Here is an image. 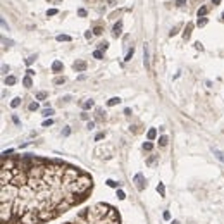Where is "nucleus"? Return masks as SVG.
Wrapping results in <instances>:
<instances>
[{
    "instance_id": "16",
    "label": "nucleus",
    "mask_w": 224,
    "mask_h": 224,
    "mask_svg": "<svg viewBox=\"0 0 224 224\" xmlns=\"http://www.w3.org/2000/svg\"><path fill=\"white\" fill-rule=\"evenodd\" d=\"M159 145H160V146H166L167 145V136H166V135H162V136L159 138Z\"/></svg>"
},
{
    "instance_id": "14",
    "label": "nucleus",
    "mask_w": 224,
    "mask_h": 224,
    "mask_svg": "<svg viewBox=\"0 0 224 224\" xmlns=\"http://www.w3.org/2000/svg\"><path fill=\"white\" fill-rule=\"evenodd\" d=\"M57 41H71V36H69V35H59Z\"/></svg>"
},
{
    "instance_id": "44",
    "label": "nucleus",
    "mask_w": 224,
    "mask_h": 224,
    "mask_svg": "<svg viewBox=\"0 0 224 224\" xmlns=\"http://www.w3.org/2000/svg\"><path fill=\"white\" fill-rule=\"evenodd\" d=\"M212 4H215V5H219V4H221V0H212Z\"/></svg>"
},
{
    "instance_id": "4",
    "label": "nucleus",
    "mask_w": 224,
    "mask_h": 224,
    "mask_svg": "<svg viewBox=\"0 0 224 224\" xmlns=\"http://www.w3.org/2000/svg\"><path fill=\"white\" fill-rule=\"evenodd\" d=\"M72 67L76 69V71H78V72H83V71H86V62H83V60H76V62H74V64H72Z\"/></svg>"
},
{
    "instance_id": "10",
    "label": "nucleus",
    "mask_w": 224,
    "mask_h": 224,
    "mask_svg": "<svg viewBox=\"0 0 224 224\" xmlns=\"http://www.w3.org/2000/svg\"><path fill=\"white\" fill-rule=\"evenodd\" d=\"M146 138H148V140H155V138H157V129H154V128H152V129H148Z\"/></svg>"
},
{
    "instance_id": "3",
    "label": "nucleus",
    "mask_w": 224,
    "mask_h": 224,
    "mask_svg": "<svg viewBox=\"0 0 224 224\" xmlns=\"http://www.w3.org/2000/svg\"><path fill=\"white\" fill-rule=\"evenodd\" d=\"M133 183L136 185V188L140 190V191H143V190H145V179H143V174H140V172H138V174L133 178Z\"/></svg>"
},
{
    "instance_id": "32",
    "label": "nucleus",
    "mask_w": 224,
    "mask_h": 224,
    "mask_svg": "<svg viewBox=\"0 0 224 224\" xmlns=\"http://www.w3.org/2000/svg\"><path fill=\"white\" fill-rule=\"evenodd\" d=\"M64 81H66V78H55V81H54V83H55V85H62Z\"/></svg>"
},
{
    "instance_id": "9",
    "label": "nucleus",
    "mask_w": 224,
    "mask_h": 224,
    "mask_svg": "<svg viewBox=\"0 0 224 224\" xmlns=\"http://www.w3.org/2000/svg\"><path fill=\"white\" fill-rule=\"evenodd\" d=\"M119 102H121V98H119V97H112V98L107 102V105H109V107H114V105H117Z\"/></svg>"
},
{
    "instance_id": "11",
    "label": "nucleus",
    "mask_w": 224,
    "mask_h": 224,
    "mask_svg": "<svg viewBox=\"0 0 224 224\" xmlns=\"http://www.w3.org/2000/svg\"><path fill=\"white\" fill-rule=\"evenodd\" d=\"M22 85H24L26 88L31 86V85H33V81H31V76H24V78H22Z\"/></svg>"
},
{
    "instance_id": "12",
    "label": "nucleus",
    "mask_w": 224,
    "mask_h": 224,
    "mask_svg": "<svg viewBox=\"0 0 224 224\" xmlns=\"http://www.w3.org/2000/svg\"><path fill=\"white\" fill-rule=\"evenodd\" d=\"M19 105H21V98H19V97H16L14 100H12V102H10V107H12V109L19 107Z\"/></svg>"
},
{
    "instance_id": "22",
    "label": "nucleus",
    "mask_w": 224,
    "mask_h": 224,
    "mask_svg": "<svg viewBox=\"0 0 224 224\" xmlns=\"http://www.w3.org/2000/svg\"><path fill=\"white\" fill-rule=\"evenodd\" d=\"M205 14H207V7H200L198 9V17H204Z\"/></svg>"
},
{
    "instance_id": "35",
    "label": "nucleus",
    "mask_w": 224,
    "mask_h": 224,
    "mask_svg": "<svg viewBox=\"0 0 224 224\" xmlns=\"http://www.w3.org/2000/svg\"><path fill=\"white\" fill-rule=\"evenodd\" d=\"M52 124H54V121H52V119H47V121L43 122V126H52Z\"/></svg>"
},
{
    "instance_id": "5",
    "label": "nucleus",
    "mask_w": 224,
    "mask_h": 224,
    "mask_svg": "<svg viewBox=\"0 0 224 224\" xmlns=\"http://www.w3.org/2000/svg\"><path fill=\"white\" fill-rule=\"evenodd\" d=\"M62 69H64V64H62L60 60H55V62L52 64V71H54V72H60Z\"/></svg>"
},
{
    "instance_id": "18",
    "label": "nucleus",
    "mask_w": 224,
    "mask_h": 224,
    "mask_svg": "<svg viewBox=\"0 0 224 224\" xmlns=\"http://www.w3.org/2000/svg\"><path fill=\"white\" fill-rule=\"evenodd\" d=\"M91 107H93V100H86V102L83 104V109H85V110H88V109H91Z\"/></svg>"
},
{
    "instance_id": "26",
    "label": "nucleus",
    "mask_w": 224,
    "mask_h": 224,
    "mask_svg": "<svg viewBox=\"0 0 224 224\" xmlns=\"http://www.w3.org/2000/svg\"><path fill=\"white\" fill-rule=\"evenodd\" d=\"M133 52H135L133 48H129V50H128V54H126V59H124L126 62H128V60H131V57H133Z\"/></svg>"
},
{
    "instance_id": "24",
    "label": "nucleus",
    "mask_w": 224,
    "mask_h": 224,
    "mask_svg": "<svg viewBox=\"0 0 224 224\" xmlns=\"http://www.w3.org/2000/svg\"><path fill=\"white\" fill-rule=\"evenodd\" d=\"M57 14H59L57 9H48V10H47V16H48V17H50V16H57Z\"/></svg>"
},
{
    "instance_id": "8",
    "label": "nucleus",
    "mask_w": 224,
    "mask_h": 224,
    "mask_svg": "<svg viewBox=\"0 0 224 224\" xmlns=\"http://www.w3.org/2000/svg\"><path fill=\"white\" fill-rule=\"evenodd\" d=\"M191 29H193V24H191V22H188V24H186V28H185V38H190Z\"/></svg>"
},
{
    "instance_id": "27",
    "label": "nucleus",
    "mask_w": 224,
    "mask_h": 224,
    "mask_svg": "<svg viewBox=\"0 0 224 224\" xmlns=\"http://www.w3.org/2000/svg\"><path fill=\"white\" fill-rule=\"evenodd\" d=\"M35 60H36V55H31L29 59H26V64H28V66H31V64H33Z\"/></svg>"
},
{
    "instance_id": "40",
    "label": "nucleus",
    "mask_w": 224,
    "mask_h": 224,
    "mask_svg": "<svg viewBox=\"0 0 224 224\" xmlns=\"http://www.w3.org/2000/svg\"><path fill=\"white\" fill-rule=\"evenodd\" d=\"M26 72H28V76H35V71H33V69H28Z\"/></svg>"
},
{
    "instance_id": "1",
    "label": "nucleus",
    "mask_w": 224,
    "mask_h": 224,
    "mask_svg": "<svg viewBox=\"0 0 224 224\" xmlns=\"http://www.w3.org/2000/svg\"><path fill=\"white\" fill-rule=\"evenodd\" d=\"M93 178L62 160L31 154L2 157L0 222L47 224L86 202Z\"/></svg>"
},
{
    "instance_id": "13",
    "label": "nucleus",
    "mask_w": 224,
    "mask_h": 224,
    "mask_svg": "<svg viewBox=\"0 0 224 224\" xmlns=\"http://www.w3.org/2000/svg\"><path fill=\"white\" fill-rule=\"evenodd\" d=\"M5 85H7V86H12V85H16V78H14V76H7V78H5Z\"/></svg>"
},
{
    "instance_id": "33",
    "label": "nucleus",
    "mask_w": 224,
    "mask_h": 224,
    "mask_svg": "<svg viewBox=\"0 0 224 224\" xmlns=\"http://www.w3.org/2000/svg\"><path fill=\"white\" fill-rule=\"evenodd\" d=\"M78 16H79V17H85V16H86V10H85V9H79L78 10Z\"/></svg>"
},
{
    "instance_id": "43",
    "label": "nucleus",
    "mask_w": 224,
    "mask_h": 224,
    "mask_svg": "<svg viewBox=\"0 0 224 224\" xmlns=\"http://www.w3.org/2000/svg\"><path fill=\"white\" fill-rule=\"evenodd\" d=\"M109 5H112V7H114V5H116V0H109Z\"/></svg>"
},
{
    "instance_id": "7",
    "label": "nucleus",
    "mask_w": 224,
    "mask_h": 224,
    "mask_svg": "<svg viewBox=\"0 0 224 224\" xmlns=\"http://www.w3.org/2000/svg\"><path fill=\"white\" fill-rule=\"evenodd\" d=\"M143 57H145V67L148 69L150 67V60H148V48H146V45L143 47Z\"/></svg>"
},
{
    "instance_id": "38",
    "label": "nucleus",
    "mask_w": 224,
    "mask_h": 224,
    "mask_svg": "<svg viewBox=\"0 0 224 224\" xmlns=\"http://www.w3.org/2000/svg\"><path fill=\"white\" fill-rule=\"evenodd\" d=\"M69 133H71V129H69V128H66V129H64V131H62V135H64V136H67Z\"/></svg>"
},
{
    "instance_id": "15",
    "label": "nucleus",
    "mask_w": 224,
    "mask_h": 224,
    "mask_svg": "<svg viewBox=\"0 0 224 224\" xmlns=\"http://www.w3.org/2000/svg\"><path fill=\"white\" fill-rule=\"evenodd\" d=\"M207 22H209V19H207V17H198V21H196V24H198L200 28H202V26H205Z\"/></svg>"
},
{
    "instance_id": "17",
    "label": "nucleus",
    "mask_w": 224,
    "mask_h": 224,
    "mask_svg": "<svg viewBox=\"0 0 224 224\" xmlns=\"http://www.w3.org/2000/svg\"><path fill=\"white\" fill-rule=\"evenodd\" d=\"M47 98V91H38L36 93V100H45Z\"/></svg>"
},
{
    "instance_id": "37",
    "label": "nucleus",
    "mask_w": 224,
    "mask_h": 224,
    "mask_svg": "<svg viewBox=\"0 0 224 224\" xmlns=\"http://www.w3.org/2000/svg\"><path fill=\"white\" fill-rule=\"evenodd\" d=\"M93 33H95V35H102V28H95V29H93Z\"/></svg>"
},
{
    "instance_id": "39",
    "label": "nucleus",
    "mask_w": 224,
    "mask_h": 224,
    "mask_svg": "<svg viewBox=\"0 0 224 224\" xmlns=\"http://www.w3.org/2000/svg\"><path fill=\"white\" fill-rule=\"evenodd\" d=\"M85 38H86V40L91 38V31H86V33H85Z\"/></svg>"
},
{
    "instance_id": "2",
    "label": "nucleus",
    "mask_w": 224,
    "mask_h": 224,
    "mask_svg": "<svg viewBox=\"0 0 224 224\" xmlns=\"http://www.w3.org/2000/svg\"><path fill=\"white\" fill-rule=\"evenodd\" d=\"M64 224H122L121 214L114 205L98 202V204L86 207L79 212L74 219Z\"/></svg>"
},
{
    "instance_id": "30",
    "label": "nucleus",
    "mask_w": 224,
    "mask_h": 224,
    "mask_svg": "<svg viewBox=\"0 0 224 224\" xmlns=\"http://www.w3.org/2000/svg\"><path fill=\"white\" fill-rule=\"evenodd\" d=\"M107 186H110V188H116L117 183H116V181H112V179H107Z\"/></svg>"
},
{
    "instance_id": "21",
    "label": "nucleus",
    "mask_w": 224,
    "mask_h": 224,
    "mask_svg": "<svg viewBox=\"0 0 224 224\" xmlns=\"http://www.w3.org/2000/svg\"><path fill=\"white\" fill-rule=\"evenodd\" d=\"M52 114H54V110H52V109H48V107H47V109H45V110H43V114H41V116H43V117H50V116H52Z\"/></svg>"
},
{
    "instance_id": "29",
    "label": "nucleus",
    "mask_w": 224,
    "mask_h": 224,
    "mask_svg": "<svg viewBox=\"0 0 224 224\" xmlns=\"http://www.w3.org/2000/svg\"><path fill=\"white\" fill-rule=\"evenodd\" d=\"M93 57H95V59H102L104 55H102V52H100V50H95V52H93Z\"/></svg>"
},
{
    "instance_id": "42",
    "label": "nucleus",
    "mask_w": 224,
    "mask_h": 224,
    "mask_svg": "<svg viewBox=\"0 0 224 224\" xmlns=\"http://www.w3.org/2000/svg\"><path fill=\"white\" fill-rule=\"evenodd\" d=\"M176 33H178V26H176V28H174V29H172V31H171V36H174Z\"/></svg>"
},
{
    "instance_id": "20",
    "label": "nucleus",
    "mask_w": 224,
    "mask_h": 224,
    "mask_svg": "<svg viewBox=\"0 0 224 224\" xmlns=\"http://www.w3.org/2000/svg\"><path fill=\"white\" fill-rule=\"evenodd\" d=\"M157 191L160 193V196H164V195H166V188H164V185H162V183H160V185L157 186Z\"/></svg>"
},
{
    "instance_id": "41",
    "label": "nucleus",
    "mask_w": 224,
    "mask_h": 224,
    "mask_svg": "<svg viewBox=\"0 0 224 224\" xmlns=\"http://www.w3.org/2000/svg\"><path fill=\"white\" fill-rule=\"evenodd\" d=\"M93 128H95V122H93V121H91V122H88V129H93Z\"/></svg>"
},
{
    "instance_id": "46",
    "label": "nucleus",
    "mask_w": 224,
    "mask_h": 224,
    "mask_svg": "<svg viewBox=\"0 0 224 224\" xmlns=\"http://www.w3.org/2000/svg\"><path fill=\"white\" fill-rule=\"evenodd\" d=\"M222 19H224V12H222Z\"/></svg>"
},
{
    "instance_id": "31",
    "label": "nucleus",
    "mask_w": 224,
    "mask_h": 224,
    "mask_svg": "<svg viewBox=\"0 0 224 224\" xmlns=\"http://www.w3.org/2000/svg\"><path fill=\"white\" fill-rule=\"evenodd\" d=\"M36 109H38V104L36 102H31L29 104V110H36Z\"/></svg>"
},
{
    "instance_id": "34",
    "label": "nucleus",
    "mask_w": 224,
    "mask_h": 224,
    "mask_svg": "<svg viewBox=\"0 0 224 224\" xmlns=\"http://www.w3.org/2000/svg\"><path fill=\"white\" fill-rule=\"evenodd\" d=\"M186 4V0H176V5H179V7H183Z\"/></svg>"
},
{
    "instance_id": "6",
    "label": "nucleus",
    "mask_w": 224,
    "mask_h": 224,
    "mask_svg": "<svg viewBox=\"0 0 224 224\" xmlns=\"http://www.w3.org/2000/svg\"><path fill=\"white\" fill-rule=\"evenodd\" d=\"M121 29H122V22L119 21V22H116V24H114V31H112V35H114L116 38L121 35Z\"/></svg>"
},
{
    "instance_id": "45",
    "label": "nucleus",
    "mask_w": 224,
    "mask_h": 224,
    "mask_svg": "<svg viewBox=\"0 0 224 224\" xmlns=\"http://www.w3.org/2000/svg\"><path fill=\"white\" fill-rule=\"evenodd\" d=\"M172 224H179V222H178V221H172Z\"/></svg>"
},
{
    "instance_id": "23",
    "label": "nucleus",
    "mask_w": 224,
    "mask_h": 224,
    "mask_svg": "<svg viewBox=\"0 0 224 224\" xmlns=\"http://www.w3.org/2000/svg\"><path fill=\"white\" fill-rule=\"evenodd\" d=\"M152 148H154V145H152L150 141H146V143H143V150H146V152H150Z\"/></svg>"
},
{
    "instance_id": "25",
    "label": "nucleus",
    "mask_w": 224,
    "mask_h": 224,
    "mask_svg": "<svg viewBox=\"0 0 224 224\" xmlns=\"http://www.w3.org/2000/svg\"><path fill=\"white\" fill-rule=\"evenodd\" d=\"M117 198H119V200H124V198H126V193H124L122 190H117Z\"/></svg>"
},
{
    "instance_id": "36",
    "label": "nucleus",
    "mask_w": 224,
    "mask_h": 224,
    "mask_svg": "<svg viewBox=\"0 0 224 224\" xmlns=\"http://www.w3.org/2000/svg\"><path fill=\"white\" fill-rule=\"evenodd\" d=\"M104 136H105V133H98L97 136H95V140H97V141H98V140H102V138H104Z\"/></svg>"
},
{
    "instance_id": "28",
    "label": "nucleus",
    "mask_w": 224,
    "mask_h": 224,
    "mask_svg": "<svg viewBox=\"0 0 224 224\" xmlns=\"http://www.w3.org/2000/svg\"><path fill=\"white\" fill-rule=\"evenodd\" d=\"M109 48V43L107 41H102V43H100V52H102V50H107Z\"/></svg>"
},
{
    "instance_id": "19",
    "label": "nucleus",
    "mask_w": 224,
    "mask_h": 224,
    "mask_svg": "<svg viewBox=\"0 0 224 224\" xmlns=\"http://www.w3.org/2000/svg\"><path fill=\"white\" fill-rule=\"evenodd\" d=\"M214 154H215V157H217L221 162H224V154L221 152V150H214Z\"/></svg>"
}]
</instances>
